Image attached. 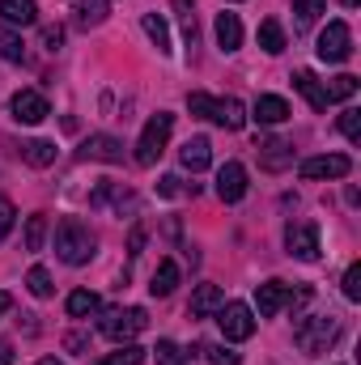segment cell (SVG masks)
<instances>
[{"label":"cell","instance_id":"cell-1","mask_svg":"<svg viewBox=\"0 0 361 365\" xmlns=\"http://www.w3.org/2000/svg\"><path fill=\"white\" fill-rule=\"evenodd\" d=\"M93 251H98V238L90 234V225H86V221L64 217V221L56 225V255H60V264L81 268V264H90V259H93Z\"/></svg>","mask_w":361,"mask_h":365},{"label":"cell","instance_id":"cell-2","mask_svg":"<svg viewBox=\"0 0 361 365\" xmlns=\"http://www.w3.org/2000/svg\"><path fill=\"white\" fill-rule=\"evenodd\" d=\"M336 340H340V319H336V314H302V319L293 323V344H298L306 357L327 353Z\"/></svg>","mask_w":361,"mask_h":365},{"label":"cell","instance_id":"cell-3","mask_svg":"<svg viewBox=\"0 0 361 365\" xmlns=\"http://www.w3.org/2000/svg\"><path fill=\"white\" fill-rule=\"evenodd\" d=\"M171 132H175V115H171V110H158V115L145 123L141 140H136V166H158V158L166 153Z\"/></svg>","mask_w":361,"mask_h":365},{"label":"cell","instance_id":"cell-4","mask_svg":"<svg viewBox=\"0 0 361 365\" xmlns=\"http://www.w3.org/2000/svg\"><path fill=\"white\" fill-rule=\"evenodd\" d=\"M98 327H102V336H106V340H115V344H132V340L149 327V314H145L141 306H128V310H106Z\"/></svg>","mask_w":361,"mask_h":365},{"label":"cell","instance_id":"cell-5","mask_svg":"<svg viewBox=\"0 0 361 365\" xmlns=\"http://www.w3.org/2000/svg\"><path fill=\"white\" fill-rule=\"evenodd\" d=\"M217 323H221V336L234 340V344L255 336V314H251L247 302H221L217 306Z\"/></svg>","mask_w":361,"mask_h":365},{"label":"cell","instance_id":"cell-6","mask_svg":"<svg viewBox=\"0 0 361 365\" xmlns=\"http://www.w3.org/2000/svg\"><path fill=\"white\" fill-rule=\"evenodd\" d=\"M315 51H319L323 64H345L353 56V30L345 21H327V30L319 34V47Z\"/></svg>","mask_w":361,"mask_h":365},{"label":"cell","instance_id":"cell-7","mask_svg":"<svg viewBox=\"0 0 361 365\" xmlns=\"http://www.w3.org/2000/svg\"><path fill=\"white\" fill-rule=\"evenodd\" d=\"M285 247H289L293 259L315 264V259L323 255V247H319V225H315V221H289V230H285Z\"/></svg>","mask_w":361,"mask_h":365},{"label":"cell","instance_id":"cell-8","mask_svg":"<svg viewBox=\"0 0 361 365\" xmlns=\"http://www.w3.org/2000/svg\"><path fill=\"white\" fill-rule=\"evenodd\" d=\"M349 170H353V162L345 158V153H323V158H306L302 166H298V175L310 182L319 179H349Z\"/></svg>","mask_w":361,"mask_h":365},{"label":"cell","instance_id":"cell-9","mask_svg":"<svg viewBox=\"0 0 361 365\" xmlns=\"http://www.w3.org/2000/svg\"><path fill=\"white\" fill-rule=\"evenodd\" d=\"M9 110H13V119H17V123H26V128L43 123V119L51 115L47 98H43L39 90H17V93H13V102H9Z\"/></svg>","mask_w":361,"mask_h":365},{"label":"cell","instance_id":"cell-10","mask_svg":"<svg viewBox=\"0 0 361 365\" xmlns=\"http://www.w3.org/2000/svg\"><path fill=\"white\" fill-rule=\"evenodd\" d=\"M77 158H81V162H111V166H115V162H123V140L98 132V136H90V140H81Z\"/></svg>","mask_w":361,"mask_h":365},{"label":"cell","instance_id":"cell-11","mask_svg":"<svg viewBox=\"0 0 361 365\" xmlns=\"http://www.w3.org/2000/svg\"><path fill=\"white\" fill-rule=\"evenodd\" d=\"M217 195H221L225 204H238V200L247 195V166H243V162H225V166L217 170Z\"/></svg>","mask_w":361,"mask_h":365},{"label":"cell","instance_id":"cell-12","mask_svg":"<svg viewBox=\"0 0 361 365\" xmlns=\"http://www.w3.org/2000/svg\"><path fill=\"white\" fill-rule=\"evenodd\" d=\"M289 284L285 280H264V284H255V306H260V314L272 319V314H280L285 306H289Z\"/></svg>","mask_w":361,"mask_h":365},{"label":"cell","instance_id":"cell-13","mask_svg":"<svg viewBox=\"0 0 361 365\" xmlns=\"http://www.w3.org/2000/svg\"><path fill=\"white\" fill-rule=\"evenodd\" d=\"M208 119H213V123H221L225 132H238V128L247 123V106H243L238 98H213Z\"/></svg>","mask_w":361,"mask_h":365},{"label":"cell","instance_id":"cell-14","mask_svg":"<svg viewBox=\"0 0 361 365\" xmlns=\"http://www.w3.org/2000/svg\"><path fill=\"white\" fill-rule=\"evenodd\" d=\"M179 162H183V170H191V175L208 170V162H213V145H208V136H191V140L179 149Z\"/></svg>","mask_w":361,"mask_h":365},{"label":"cell","instance_id":"cell-15","mask_svg":"<svg viewBox=\"0 0 361 365\" xmlns=\"http://www.w3.org/2000/svg\"><path fill=\"white\" fill-rule=\"evenodd\" d=\"M217 47L225 51V56H234L238 47H243V21H238V13H217Z\"/></svg>","mask_w":361,"mask_h":365},{"label":"cell","instance_id":"cell-16","mask_svg":"<svg viewBox=\"0 0 361 365\" xmlns=\"http://www.w3.org/2000/svg\"><path fill=\"white\" fill-rule=\"evenodd\" d=\"M221 302H225L221 284H200V289L191 293V302H187V314H191V319H208V314H217Z\"/></svg>","mask_w":361,"mask_h":365},{"label":"cell","instance_id":"cell-17","mask_svg":"<svg viewBox=\"0 0 361 365\" xmlns=\"http://www.w3.org/2000/svg\"><path fill=\"white\" fill-rule=\"evenodd\" d=\"M260 166L264 170H285V166H293V145L289 140H280V136H272V140H264L260 145Z\"/></svg>","mask_w":361,"mask_h":365},{"label":"cell","instance_id":"cell-18","mask_svg":"<svg viewBox=\"0 0 361 365\" xmlns=\"http://www.w3.org/2000/svg\"><path fill=\"white\" fill-rule=\"evenodd\" d=\"M293 90L310 102V110H327V93H323L319 77H315L310 68H298V73H293Z\"/></svg>","mask_w":361,"mask_h":365},{"label":"cell","instance_id":"cell-19","mask_svg":"<svg viewBox=\"0 0 361 365\" xmlns=\"http://www.w3.org/2000/svg\"><path fill=\"white\" fill-rule=\"evenodd\" d=\"M4 26H34L39 21V0H0Z\"/></svg>","mask_w":361,"mask_h":365},{"label":"cell","instance_id":"cell-20","mask_svg":"<svg viewBox=\"0 0 361 365\" xmlns=\"http://www.w3.org/2000/svg\"><path fill=\"white\" fill-rule=\"evenodd\" d=\"M106 17H111V0H77V4H73V21H77L81 30L102 26Z\"/></svg>","mask_w":361,"mask_h":365},{"label":"cell","instance_id":"cell-21","mask_svg":"<svg viewBox=\"0 0 361 365\" xmlns=\"http://www.w3.org/2000/svg\"><path fill=\"white\" fill-rule=\"evenodd\" d=\"M255 119H260V123H268V128L285 123V119H289V102H285V98H276V93H260V98H255Z\"/></svg>","mask_w":361,"mask_h":365},{"label":"cell","instance_id":"cell-22","mask_svg":"<svg viewBox=\"0 0 361 365\" xmlns=\"http://www.w3.org/2000/svg\"><path fill=\"white\" fill-rule=\"evenodd\" d=\"M175 289H179V264H175V259H162V264L153 268L149 293H153V297H171Z\"/></svg>","mask_w":361,"mask_h":365},{"label":"cell","instance_id":"cell-23","mask_svg":"<svg viewBox=\"0 0 361 365\" xmlns=\"http://www.w3.org/2000/svg\"><path fill=\"white\" fill-rule=\"evenodd\" d=\"M21 162L34 166V170H47L56 162V140H26L21 145Z\"/></svg>","mask_w":361,"mask_h":365},{"label":"cell","instance_id":"cell-24","mask_svg":"<svg viewBox=\"0 0 361 365\" xmlns=\"http://www.w3.org/2000/svg\"><path fill=\"white\" fill-rule=\"evenodd\" d=\"M145 34L153 38V47H158V56H171L175 51V43H171V26H166V17H158V13H145Z\"/></svg>","mask_w":361,"mask_h":365},{"label":"cell","instance_id":"cell-25","mask_svg":"<svg viewBox=\"0 0 361 365\" xmlns=\"http://www.w3.org/2000/svg\"><path fill=\"white\" fill-rule=\"evenodd\" d=\"M327 4L323 0H293V30L298 34H306L315 21H319V13H323Z\"/></svg>","mask_w":361,"mask_h":365},{"label":"cell","instance_id":"cell-26","mask_svg":"<svg viewBox=\"0 0 361 365\" xmlns=\"http://www.w3.org/2000/svg\"><path fill=\"white\" fill-rule=\"evenodd\" d=\"M102 310V302H98V293L93 289H77V293H68V314L73 319H90Z\"/></svg>","mask_w":361,"mask_h":365},{"label":"cell","instance_id":"cell-27","mask_svg":"<svg viewBox=\"0 0 361 365\" xmlns=\"http://www.w3.org/2000/svg\"><path fill=\"white\" fill-rule=\"evenodd\" d=\"M0 60H9V64L26 60V43H21V34L13 26H0Z\"/></svg>","mask_w":361,"mask_h":365},{"label":"cell","instance_id":"cell-28","mask_svg":"<svg viewBox=\"0 0 361 365\" xmlns=\"http://www.w3.org/2000/svg\"><path fill=\"white\" fill-rule=\"evenodd\" d=\"M260 47H264L268 56H280V51H285V30H280V21H276V17L260 21Z\"/></svg>","mask_w":361,"mask_h":365},{"label":"cell","instance_id":"cell-29","mask_svg":"<svg viewBox=\"0 0 361 365\" xmlns=\"http://www.w3.org/2000/svg\"><path fill=\"white\" fill-rule=\"evenodd\" d=\"M323 93H327V102H349V98L357 93V77H353V73H340V77H332V81L323 86Z\"/></svg>","mask_w":361,"mask_h":365},{"label":"cell","instance_id":"cell-30","mask_svg":"<svg viewBox=\"0 0 361 365\" xmlns=\"http://www.w3.org/2000/svg\"><path fill=\"white\" fill-rule=\"evenodd\" d=\"M47 242V212H34L26 217V251H43Z\"/></svg>","mask_w":361,"mask_h":365},{"label":"cell","instance_id":"cell-31","mask_svg":"<svg viewBox=\"0 0 361 365\" xmlns=\"http://www.w3.org/2000/svg\"><path fill=\"white\" fill-rule=\"evenodd\" d=\"M26 289H30L34 297H51V293H56V284H51V272H47L43 264H34V268L26 272Z\"/></svg>","mask_w":361,"mask_h":365},{"label":"cell","instance_id":"cell-32","mask_svg":"<svg viewBox=\"0 0 361 365\" xmlns=\"http://www.w3.org/2000/svg\"><path fill=\"white\" fill-rule=\"evenodd\" d=\"M102 365H145V349H136V344H119Z\"/></svg>","mask_w":361,"mask_h":365},{"label":"cell","instance_id":"cell-33","mask_svg":"<svg viewBox=\"0 0 361 365\" xmlns=\"http://www.w3.org/2000/svg\"><path fill=\"white\" fill-rule=\"evenodd\" d=\"M153 365H187V357L179 353L175 340H158V349H153Z\"/></svg>","mask_w":361,"mask_h":365},{"label":"cell","instance_id":"cell-34","mask_svg":"<svg viewBox=\"0 0 361 365\" xmlns=\"http://www.w3.org/2000/svg\"><path fill=\"white\" fill-rule=\"evenodd\" d=\"M175 13H179V21H183L187 47H195V13H191V0H175Z\"/></svg>","mask_w":361,"mask_h":365},{"label":"cell","instance_id":"cell-35","mask_svg":"<svg viewBox=\"0 0 361 365\" xmlns=\"http://www.w3.org/2000/svg\"><path fill=\"white\" fill-rule=\"evenodd\" d=\"M340 132H345L353 145L361 140V110L357 106H345V110H340Z\"/></svg>","mask_w":361,"mask_h":365},{"label":"cell","instance_id":"cell-36","mask_svg":"<svg viewBox=\"0 0 361 365\" xmlns=\"http://www.w3.org/2000/svg\"><path fill=\"white\" fill-rule=\"evenodd\" d=\"M200 353H204L213 365H243V357H238L234 349H225V344H204Z\"/></svg>","mask_w":361,"mask_h":365},{"label":"cell","instance_id":"cell-37","mask_svg":"<svg viewBox=\"0 0 361 365\" xmlns=\"http://www.w3.org/2000/svg\"><path fill=\"white\" fill-rule=\"evenodd\" d=\"M345 297L361 302V264H349V272H345Z\"/></svg>","mask_w":361,"mask_h":365},{"label":"cell","instance_id":"cell-38","mask_svg":"<svg viewBox=\"0 0 361 365\" xmlns=\"http://www.w3.org/2000/svg\"><path fill=\"white\" fill-rule=\"evenodd\" d=\"M13 221H17V208H13V200H9V195H0V238H9Z\"/></svg>","mask_w":361,"mask_h":365},{"label":"cell","instance_id":"cell-39","mask_svg":"<svg viewBox=\"0 0 361 365\" xmlns=\"http://www.w3.org/2000/svg\"><path fill=\"white\" fill-rule=\"evenodd\" d=\"M43 47L47 51H60L64 47V26H43Z\"/></svg>","mask_w":361,"mask_h":365},{"label":"cell","instance_id":"cell-40","mask_svg":"<svg viewBox=\"0 0 361 365\" xmlns=\"http://www.w3.org/2000/svg\"><path fill=\"white\" fill-rule=\"evenodd\" d=\"M183 191V179L179 175H166V179L158 182V195H166V200H171V195H179Z\"/></svg>","mask_w":361,"mask_h":365},{"label":"cell","instance_id":"cell-41","mask_svg":"<svg viewBox=\"0 0 361 365\" xmlns=\"http://www.w3.org/2000/svg\"><path fill=\"white\" fill-rule=\"evenodd\" d=\"M64 349H68V353H86V349H90V336H81V331H73V336L64 340Z\"/></svg>","mask_w":361,"mask_h":365},{"label":"cell","instance_id":"cell-42","mask_svg":"<svg viewBox=\"0 0 361 365\" xmlns=\"http://www.w3.org/2000/svg\"><path fill=\"white\" fill-rule=\"evenodd\" d=\"M145 247V230H132V242H128V255H141Z\"/></svg>","mask_w":361,"mask_h":365},{"label":"cell","instance_id":"cell-43","mask_svg":"<svg viewBox=\"0 0 361 365\" xmlns=\"http://www.w3.org/2000/svg\"><path fill=\"white\" fill-rule=\"evenodd\" d=\"M0 365H13V344L9 340H0Z\"/></svg>","mask_w":361,"mask_h":365},{"label":"cell","instance_id":"cell-44","mask_svg":"<svg viewBox=\"0 0 361 365\" xmlns=\"http://www.w3.org/2000/svg\"><path fill=\"white\" fill-rule=\"evenodd\" d=\"M9 306H13V297H9V293L0 289V314H9Z\"/></svg>","mask_w":361,"mask_h":365},{"label":"cell","instance_id":"cell-45","mask_svg":"<svg viewBox=\"0 0 361 365\" xmlns=\"http://www.w3.org/2000/svg\"><path fill=\"white\" fill-rule=\"evenodd\" d=\"M34 365H60V361L56 357H43V361H34Z\"/></svg>","mask_w":361,"mask_h":365},{"label":"cell","instance_id":"cell-46","mask_svg":"<svg viewBox=\"0 0 361 365\" xmlns=\"http://www.w3.org/2000/svg\"><path fill=\"white\" fill-rule=\"evenodd\" d=\"M340 4H345V9H357L361 0H340Z\"/></svg>","mask_w":361,"mask_h":365}]
</instances>
